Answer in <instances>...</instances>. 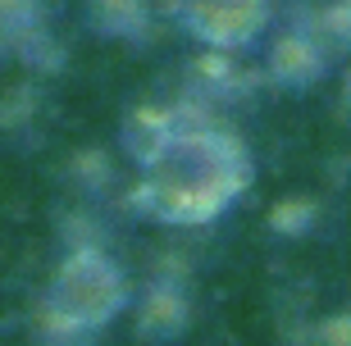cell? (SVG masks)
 Listing matches in <instances>:
<instances>
[{
	"label": "cell",
	"instance_id": "cell-1",
	"mask_svg": "<svg viewBox=\"0 0 351 346\" xmlns=\"http://www.w3.org/2000/svg\"><path fill=\"white\" fill-rule=\"evenodd\" d=\"M247 182L242 146L210 128H182L146 164V206L169 223H206Z\"/></svg>",
	"mask_w": 351,
	"mask_h": 346
},
{
	"label": "cell",
	"instance_id": "cell-2",
	"mask_svg": "<svg viewBox=\"0 0 351 346\" xmlns=\"http://www.w3.org/2000/svg\"><path fill=\"white\" fill-rule=\"evenodd\" d=\"M123 301H128V282L119 264L96 246H78L60 264L51 292H46V328L55 337L96 333L123 310Z\"/></svg>",
	"mask_w": 351,
	"mask_h": 346
},
{
	"label": "cell",
	"instance_id": "cell-3",
	"mask_svg": "<svg viewBox=\"0 0 351 346\" xmlns=\"http://www.w3.org/2000/svg\"><path fill=\"white\" fill-rule=\"evenodd\" d=\"M178 14L196 41H206L215 51H233L261 37L269 0H178Z\"/></svg>",
	"mask_w": 351,
	"mask_h": 346
},
{
	"label": "cell",
	"instance_id": "cell-4",
	"mask_svg": "<svg viewBox=\"0 0 351 346\" xmlns=\"http://www.w3.org/2000/svg\"><path fill=\"white\" fill-rule=\"evenodd\" d=\"M265 64H269V77L278 87H315L324 73V55L311 37H278Z\"/></svg>",
	"mask_w": 351,
	"mask_h": 346
},
{
	"label": "cell",
	"instance_id": "cell-5",
	"mask_svg": "<svg viewBox=\"0 0 351 346\" xmlns=\"http://www.w3.org/2000/svg\"><path fill=\"white\" fill-rule=\"evenodd\" d=\"M187 328V296L178 287H151L137 306V337L142 342H173Z\"/></svg>",
	"mask_w": 351,
	"mask_h": 346
},
{
	"label": "cell",
	"instance_id": "cell-6",
	"mask_svg": "<svg viewBox=\"0 0 351 346\" xmlns=\"http://www.w3.org/2000/svg\"><path fill=\"white\" fill-rule=\"evenodd\" d=\"M91 18L101 32L110 37H146V23H151V14H146V0H91Z\"/></svg>",
	"mask_w": 351,
	"mask_h": 346
},
{
	"label": "cell",
	"instance_id": "cell-7",
	"mask_svg": "<svg viewBox=\"0 0 351 346\" xmlns=\"http://www.w3.org/2000/svg\"><path fill=\"white\" fill-rule=\"evenodd\" d=\"M173 137L169 119L156 114V110H142V114L128 119V128H123V146H128V155L137 160V164H151L160 151H165V141Z\"/></svg>",
	"mask_w": 351,
	"mask_h": 346
},
{
	"label": "cell",
	"instance_id": "cell-8",
	"mask_svg": "<svg viewBox=\"0 0 351 346\" xmlns=\"http://www.w3.org/2000/svg\"><path fill=\"white\" fill-rule=\"evenodd\" d=\"M41 23V0H0V32L14 41L32 37Z\"/></svg>",
	"mask_w": 351,
	"mask_h": 346
},
{
	"label": "cell",
	"instance_id": "cell-9",
	"mask_svg": "<svg viewBox=\"0 0 351 346\" xmlns=\"http://www.w3.org/2000/svg\"><path fill=\"white\" fill-rule=\"evenodd\" d=\"M269 228L278 232V237H301V232L315 228V206L311 201H283V206H274Z\"/></svg>",
	"mask_w": 351,
	"mask_h": 346
},
{
	"label": "cell",
	"instance_id": "cell-10",
	"mask_svg": "<svg viewBox=\"0 0 351 346\" xmlns=\"http://www.w3.org/2000/svg\"><path fill=\"white\" fill-rule=\"evenodd\" d=\"M319 32H324L333 46L351 51V0H338V5H328L324 18H319Z\"/></svg>",
	"mask_w": 351,
	"mask_h": 346
},
{
	"label": "cell",
	"instance_id": "cell-11",
	"mask_svg": "<svg viewBox=\"0 0 351 346\" xmlns=\"http://www.w3.org/2000/svg\"><path fill=\"white\" fill-rule=\"evenodd\" d=\"M319 342H333V346H351V314H342V319H328L324 328H319Z\"/></svg>",
	"mask_w": 351,
	"mask_h": 346
},
{
	"label": "cell",
	"instance_id": "cell-12",
	"mask_svg": "<svg viewBox=\"0 0 351 346\" xmlns=\"http://www.w3.org/2000/svg\"><path fill=\"white\" fill-rule=\"evenodd\" d=\"M347 101H351V73H347Z\"/></svg>",
	"mask_w": 351,
	"mask_h": 346
}]
</instances>
